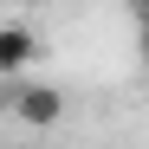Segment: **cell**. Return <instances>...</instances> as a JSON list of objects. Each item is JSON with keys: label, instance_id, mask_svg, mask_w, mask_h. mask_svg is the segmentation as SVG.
I'll return each instance as SVG.
<instances>
[{"label": "cell", "instance_id": "277c9868", "mask_svg": "<svg viewBox=\"0 0 149 149\" xmlns=\"http://www.w3.org/2000/svg\"><path fill=\"white\" fill-rule=\"evenodd\" d=\"M136 33H143V71H149V26H136Z\"/></svg>", "mask_w": 149, "mask_h": 149}, {"label": "cell", "instance_id": "7a4b0ae2", "mask_svg": "<svg viewBox=\"0 0 149 149\" xmlns=\"http://www.w3.org/2000/svg\"><path fill=\"white\" fill-rule=\"evenodd\" d=\"M39 58V33H26V26H0V78H19Z\"/></svg>", "mask_w": 149, "mask_h": 149}, {"label": "cell", "instance_id": "3957f363", "mask_svg": "<svg viewBox=\"0 0 149 149\" xmlns=\"http://www.w3.org/2000/svg\"><path fill=\"white\" fill-rule=\"evenodd\" d=\"M130 13H136V26H149V0H130Z\"/></svg>", "mask_w": 149, "mask_h": 149}, {"label": "cell", "instance_id": "6da1fadb", "mask_svg": "<svg viewBox=\"0 0 149 149\" xmlns=\"http://www.w3.org/2000/svg\"><path fill=\"white\" fill-rule=\"evenodd\" d=\"M0 104L26 123V130H58V123H65V110H71L58 84H19V78H7V84H0Z\"/></svg>", "mask_w": 149, "mask_h": 149}]
</instances>
